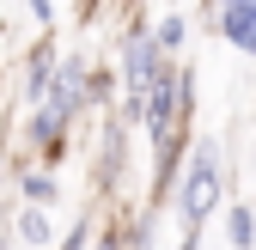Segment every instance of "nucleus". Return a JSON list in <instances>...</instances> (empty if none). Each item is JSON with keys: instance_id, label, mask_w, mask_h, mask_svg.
<instances>
[{"instance_id": "obj_1", "label": "nucleus", "mask_w": 256, "mask_h": 250, "mask_svg": "<svg viewBox=\"0 0 256 250\" xmlns=\"http://www.w3.org/2000/svg\"><path fill=\"white\" fill-rule=\"evenodd\" d=\"M220 196H226V165H220V146L202 140L196 152H189L183 183H177V214H183V226H196V232H202V220L220 208Z\"/></svg>"}, {"instance_id": "obj_2", "label": "nucleus", "mask_w": 256, "mask_h": 250, "mask_svg": "<svg viewBox=\"0 0 256 250\" xmlns=\"http://www.w3.org/2000/svg\"><path fill=\"white\" fill-rule=\"evenodd\" d=\"M165 74V49H158V37L152 30H128L122 37V110H128V122H140L146 116V92H152V80Z\"/></svg>"}, {"instance_id": "obj_3", "label": "nucleus", "mask_w": 256, "mask_h": 250, "mask_svg": "<svg viewBox=\"0 0 256 250\" xmlns=\"http://www.w3.org/2000/svg\"><path fill=\"white\" fill-rule=\"evenodd\" d=\"M86 98H92V68H86L80 55L55 61V74H49V98H43V104H55L61 116H74V110H80Z\"/></svg>"}, {"instance_id": "obj_4", "label": "nucleus", "mask_w": 256, "mask_h": 250, "mask_svg": "<svg viewBox=\"0 0 256 250\" xmlns=\"http://www.w3.org/2000/svg\"><path fill=\"white\" fill-rule=\"evenodd\" d=\"M220 37L244 55H256V0H226L220 6Z\"/></svg>"}, {"instance_id": "obj_5", "label": "nucleus", "mask_w": 256, "mask_h": 250, "mask_svg": "<svg viewBox=\"0 0 256 250\" xmlns=\"http://www.w3.org/2000/svg\"><path fill=\"white\" fill-rule=\"evenodd\" d=\"M61 122H68V116H61L55 104H43L37 122H30V146H37V152H55L61 146Z\"/></svg>"}, {"instance_id": "obj_6", "label": "nucleus", "mask_w": 256, "mask_h": 250, "mask_svg": "<svg viewBox=\"0 0 256 250\" xmlns=\"http://www.w3.org/2000/svg\"><path fill=\"white\" fill-rule=\"evenodd\" d=\"M49 74H55V55H49V43H37V55L24 68V98H49Z\"/></svg>"}, {"instance_id": "obj_7", "label": "nucleus", "mask_w": 256, "mask_h": 250, "mask_svg": "<svg viewBox=\"0 0 256 250\" xmlns=\"http://www.w3.org/2000/svg\"><path fill=\"white\" fill-rule=\"evenodd\" d=\"M18 238H24V244H49V214H43L37 202H24V214H18Z\"/></svg>"}, {"instance_id": "obj_8", "label": "nucleus", "mask_w": 256, "mask_h": 250, "mask_svg": "<svg viewBox=\"0 0 256 250\" xmlns=\"http://www.w3.org/2000/svg\"><path fill=\"white\" fill-rule=\"evenodd\" d=\"M226 226H232V244H238V250L256 244V214H250V208H232V220H226Z\"/></svg>"}, {"instance_id": "obj_9", "label": "nucleus", "mask_w": 256, "mask_h": 250, "mask_svg": "<svg viewBox=\"0 0 256 250\" xmlns=\"http://www.w3.org/2000/svg\"><path fill=\"white\" fill-rule=\"evenodd\" d=\"M152 37H158V49H165V55H177V49H183V18H177V12H171V18H158Z\"/></svg>"}, {"instance_id": "obj_10", "label": "nucleus", "mask_w": 256, "mask_h": 250, "mask_svg": "<svg viewBox=\"0 0 256 250\" xmlns=\"http://www.w3.org/2000/svg\"><path fill=\"white\" fill-rule=\"evenodd\" d=\"M24 202H37V208H49V202H55V177H43V171H30V177H24Z\"/></svg>"}, {"instance_id": "obj_11", "label": "nucleus", "mask_w": 256, "mask_h": 250, "mask_svg": "<svg viewBox=\"0 0 256 250\" xmlns=\"http://www.w3.org/2000/svg\"><path fill=\"white\" fill-rule=\"evenodd\" d=\"M61 250H92V226H86V220H80V226H74V232H68V238H61Z\"/></svg>"}, {"instance_id": "obj_12", "label": "nucleus", "mask_w": 256, "mask_h": 250, "mask_svg": "<svg viewBox=\"0 0 256 250\" xmlns=\"http://www.w3.org/2000/svg\"><path fill=\"white\" fill-rule=\"evenodd\" d=\"M183 250H196V226H189V232H183Z\"/></svg>"}, {"instance_id": "obj_13", "label": "nucleus", "mask_w": 256, "mask_h": 250, "mask_svg": "<svg viewBox=\"0 0 256 250\" xmlns=\"http://www.w3.org/2000/svg\"><path fill=\"white\" fill-rule=\"evenodd\" d=\"M0 250H12V244H6V238H0Z\"/></svg>"}]
</instances>
